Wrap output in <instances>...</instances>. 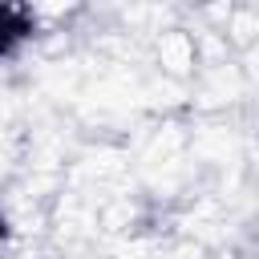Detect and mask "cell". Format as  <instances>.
I'll use <instances>...</instances> for the list:
<instances>
[{
    "label": "cell",
    "mask_w": 259,
    "mask_h": 259,
    "mask_svg": "<svg viewBox=\"0 0 259 259\" xmlns=\"http://www.w3.org/2000/svg\"><path fill=\"white\" fill-rule=\"evenodd\" d=\"M36 20L24 8H0V57H8L16 45H24L32 36Z\"/></svg>",
    "instance_id": "1"
}]
</instances>
